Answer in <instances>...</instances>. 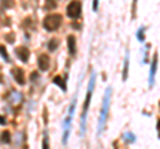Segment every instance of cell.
Listing matches in <instances>:
<instances>
[{
  "label": "cell",
  "mask_w": 160,
  "mask_h": 149,
  "mask_svg": "<svg viewBox=\"0 0 160 149\" xmlns=\"http://www.w3.org/2000/svg\"><path fill=\"white\" fill-rule=\"evenodd\" d=\"M2 143H5V144H9L11 143V134L8 130H4V132H2Z\"/></svg>",
  "instance_id": "9a60e30c"
},
{
  "label": "cell",
  "mask_w": 160,
  "mask_h": 149,
  "mask_svg": "<svg viewBox=\"0 0 160 149\" xmlns=\"http://www.w3.org/2000/svg\"><path fill=\"white\" fill-rule=\"evenodd\" d=\"M97 5H99V0H93V5H92L93 11H97Z\"/></svg>",
  "instance_id": "44dd1931"
},
{
  "label": "cell",
  "mask_w": 160,
  "mask_h": 149,
  "mask_svg": "<svg viewBox=\"0 0 160 149\" xmlns=\"http://www.w3.org/2000/svg\"><path fill=\"white\" fill-rule=\"evenodd\" d=\"M111 88L105 89V94H104V100H103V105H101V112H100V117H99V124H97V136H100L101 132L104 130L105 122H107V117H108V111H110V100H111Z\"/></svg>",
  "instance_id": "6da1fadb"
},
{
  "label": "cell",
  "mask_w": 160,
  "mask_h": 149,
  "mask_svg": "<svg viewBox=\"0 0 160 149\" xmlns=\"http://www.w3.org/2000/svg\"><path fill=\"white\" fill-rule=\"evenodd\" d=\"M12 76L13 79L16 80V83L19 85H24L25 84V75H24V71L21 68H13L12 69Z\"/></svg>",
  "instance_id": "52a82bcc"
},
{
  "label": "cell",
  "mask_w": 160,
  "mask_h": 149,
  "mask_svg": "<svg viewBox=\"0 0 160 149\" xmlns=\"http://www.w3.org/2000/svg\"><path fill=\"white\" fill-rule=\"evenodd\" d=\"M53 84H56L57 87H60L63 92H65V90H67V85H65V81L60 77V76H55V77H53Z\"/></svg>",
  "instance_id": "7c38bea8"
},
{
  "label": "cell",
  "mask_w": 160,
  "mask_h": 149,
  "mask_svg": "<svg viewBox=\"0 0 160 149\" xmlns=\"http://www.w3.org/2000/svg\"><path fill=\"white\" fill-rule=\"evenodd\" d=\"M136 4H137V0H133L132 2V17L136 16Z\"/></svg>",
  "instance_id": "d6986e66"
},
{
  "label": "cell",
  "mask_w": 160,
  "mask_h": 149,
  "mask_svg": "<svg viewBox=\"0 0 160 149\" xmlns=\"http://www.w3.org/2000/svg\"><path fill=\"white\" fill-rule=\"evenodd\" d=\"M0 56H2L7 63H9V56H8V52H7V49H5L4 45H0Z\"/></svg>",
  "instance_id": "2e32d148"
},
{
  "label": "cell",
  "mask_w": 160,
  "mask_h": 149,
  "mask_svg": "<svg viewBox=\"0 0 160 149\" xmlns=\"http://www.w3.org/2000/svg\"><path fill=\"white\" fill-rule=\"evenodd\" d=\"M156 68H158V53H155L154 60L151 64V69H150V87L152 88L155 83V73H156Z\"/></svg>",
  "instance_id": "9c48e42d"
},
{
  "label": "cell",
  "mask_w": 160,
  "mask_h": 149,
  "mask_svg": "<svg viewBox=\"0 0 160 149\" xmlns=\"http://www.w3.org/2000/svg\"><path fill=\"white\" fill-rule=\"evenodd\" d=\"M75 107H76V97L74 99V101H72V104H71V109H70V112H68V116H67V119H65V121H64V126H63V129H64V133H63V144H64V145L67 144L68 136H70L71 121H72V117H74Z\"/></svg>",
  "instance_id": "277c9868"
},
{
  "label": "cell",
  "mask_w": 160,
  "mask_h": 149,
  "mask_svg": "<svg viewBox=\"0 0 160 149\" xmlns=\"http://www.w3.org/2000/svg\"><path fill=\"white\" fill-rule=\"evenodd\" d=\"M95 80H96V75L92 72L91 75V80H89V85H88V90L85 94V100H84V109L82 113V122H80V128H82V136H84L85 133V120H87V111L89 108V103H91V97H92V92H93V87H95Z\"/></svg>",
  "instance_id": "7a4b0ae2"
},
{
  "label": "cell",
  "mask_w": 160,
  "mask_h": 149,
  "mask_svg": "<svg viewBox=\"0 0 160 149\" xmlns=\"http://www.w3.org/2000/svg\"><path fill=\"white\" fill-rule=\"evenodd\" d=\"M57 7V2L56 0H45V4H44V9L49 11V9H55Z\"/></svg>",
  "instance_id": "4fadbf2b"
},
{
  "label": "cell",
  "mask_w": 160,
  "mask_h": 149,
  "mask_svg": "<svg viewBox=\"0 0 160 149\" xmlns=\"http://www.w3.org/2000/svg\"><path fill=\"white\" fill-rule=\"evenodd\" d=\"M15 55L19 57L23 63H27L28 59H30V49H28L27 47H24V45H20L15 49Z\"/></svg>",
  "instance_id": "8992f818"
},
{
  "label": "cell",
  "mask_w": 160,
  "mask_h": 149,
  "mask_svg": "<svg viewBox=\"0 0 160 149\" xmlns=\"http://www.w3.org/2000/svg\"><path fill=\"white\" fill-rule=\"evenodd\" d=\"M57 45H59V40L57 39H52V40H49L48 41V49L51 51V52H53V51L57 48Z\"/></svg>",
  "instance_id": "5bb4252c"
},
{
  "label": "cell",
  "mask_w": 160,
  "mask_h": 149,
  "mask_svg": "<svg viewBox=\"0 0 160 149\" xmlns=\"http://www.w3.org/2000/svg\"><path fill=\"white\" fill-rule=\"evenodd\" d=\"M38 67H39L40 71H48V68H49V57H48V55L43 53V55L39 56Z\"/></svg>",
  "instance_id": "ba28073f"
},
{
  "label": "cell",
  "mask_w": 160,
  "mask_h": 149,
  "mask_svg": "<svg viewBox=\"0 0 160 149\" xmlns=\"http://www.w3.org/2000/svg\"><path fill=\"white\" fill-rule=\"evenodd\" d=\"M0 125H5V119L3 116H0Z\"/></svg>",
  "instance_id": "7402d4cb"
},
{
  "label": "cell",
  "mask_w": 160,
  "mask_h": 149,
  "mask_svg": "<svg viewBox=\"0 0 160 149\" xmlns=\"http://www.w3.org/2000/svg\"><path fill=\"white\" fill-rule=\"evenodd\" d=\"M43 148L44 149L48 148V136H47V133L44 134V140H43Z\"/></svg>",
  "instance_id": "ffe728a7"
},
{
  "label": "cell",
  "mask_w": 160,
  "mask_h": 149,
  "mask_svg": "<svg viewBox=\"0 0 160 149\" xmlns=\"http://www.w3.org/2000/svg\"><path fill=\"white\" fill-rule=\"evenodd\" d=\"M128 67H129V53H125V60H124V69H123V81H125L128 77Z\"/></svg>",
  "instance_id": "8fae6325"
},
{
  "label": "cell",
  "mask_w": 160,
  "mask_h": 149,
  "mask_svg": "<svg viewBox=\"0 0 160 149\" xmlns=\"http://www.w3.org/2000/svg\"><path fill=\"white\" fill-rule=\"evenodd\" d=\"M67 45H68V52L71 56L76 55V37L74 35H68L67 36Z\"/></svg>",
  "instance_id": "30bf717a"
},
{
  "label": "cell",
  "mask_w": 160,
  "mask_h": 149,
  "mask_svg": "<svg viewBox=\"0 0 160 149\" xmlns=\"http://www.w3.org/2000/svg\"><path fill=\"white\" fill-rule=\"evenodd\" d=\"M67 16L72 20H76L82 16V3L79 0H72L67 5Z\"/></svg>",
  "instance_id": "5b68a950"
},
{
  "label": "cell",
  "mask_w": 160,
  "mask_h": 149,
  "mask_svg": "<svg viewBox=\"0 0 160 149\" xmlns=\"http://www.w3.org/2000/svg\"><path fill=\"white\" fill-rule=\"evenodd\" d=\"M125 140L127 141H129V143H135V134H132L131 132H127L125 133Z\"/></svg>",
  "instance_id": "ac0fdd59"
},
{
  "label": "cell",
  "mask_w": 160,
  "mask_h": 149,
  "mask_svg": "<svg viewBox=\"0 0 160 149\" xmlns=\"http://www.w3.org/2000/svg\"><path fill=\"white\" fill-rule=\"evenodd\" d=\"M61 23H63V16H61L60 13H51V15L44 17V20H43V27L48 32H55L56 30H59Z\"/></svg>",
  "instance_id": "3957f363"
},
{
  "label": "cell",
  "mask_w": 160,
  "mask_h": 149,
  "mask_svg": "<svg viewBox=\"0 0 160 149\" xmlns=\"http://www.w3.org/2000/svg\"><path fill=\"white\" fill-rule=\"evenodd\" d=\"M136 36H137V39H139L140 41H144V27H140L139 28V31H137Z\"/></svg>",
  "instance_id": "e0dca14e"
}]
</instances>
